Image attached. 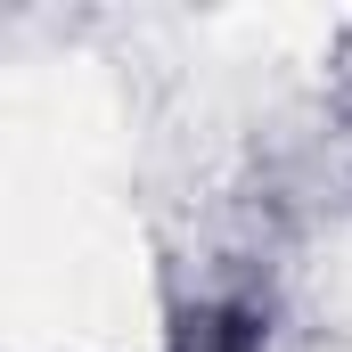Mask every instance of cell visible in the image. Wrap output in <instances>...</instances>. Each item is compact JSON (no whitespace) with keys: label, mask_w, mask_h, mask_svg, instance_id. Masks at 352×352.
I'll return each mask as SVG.
<instances>
[{"label":"cell","mask_w":352,"mask_h":352,"mask_svg":"<svg viewBox=\"0 0 352 352\" xmlns=\"http://www.w3.org/2000/svg\"><path fill=\"white\" fill-rule=\"evenodd\" d=\"M173 352H263V328H254V311H238V303H205V311L180 320Z\"/></svg>","instance_id":"6da1fadb"}]
</instances>
